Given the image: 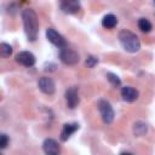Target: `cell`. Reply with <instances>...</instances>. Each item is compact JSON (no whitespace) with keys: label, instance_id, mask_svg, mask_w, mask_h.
Returning a JSON list of instances; mask_svg holds the SVG:
<instances>
[{"label":"cell","instance_id":"obj_1","mask_svg":"<svg viewBox=\"0 0 155 155\" xmlns=\"http://www.w3.org/2000/svg\"><path fill=\"white\" fill-rule=\"evenodd\" d=\"M22 19L24 25V31L29 41H35L39 33V21L38 16L31 8H25L22 12Z\"/></svg>","mask_w":155,"mask_h":155},{"label":"cell","instance_id":"obj_2","mask_svg":"<svg viewBox=\"0 0 155 155\" xmlns=\"http://www.w3.org/2000/svg\"><path fill=\"white\" fill-rule=\"evenodd\" d=\"M119 41H120L121 46L124 47V50L127 52L134 53V52H138L140 48V41H139L138 36L130 30L122 29L119 33Z\"/></svg>","mask_w":155,"mask_h":155},{"label":"cell","instance_id":"obj_3","mask_svg":"<svg viewBox=\"0 0 155 155\" xmlns=\"http://www.w3.org/2000/svg\"><path fill=\"white\" fill-rule=\"evenodd\" d=\"M98 110L101 113L102 120L104 124H111L114 120V110L109 102L102 99L98 102Z\"/></svg>","mask_w":155,"mask_h":155},{"label":"cell","instance_id":"obj_4","mask_svg":"<svg viewBox=\"0 0 155 155\" xmlns=\"http://www.w3.org/2000/svg\"><path fill=\"white\" fill-rule=\"evenodd\" d=\"M59 58L67 65H74V64L79 63V61H80L79 54L74 50L68 48L67 46L63 47V48H61V51H59Z\"/></svg>","mask_w":155,"mask_h":155},{"label":"cell","instance_id":"obj_5","mask_svg":"<svg viewBox=\"0 0 155 155\" xmlns=\"http://www.w3.org/2000/svg\"><path fill=\"white\" fill-rule=\"evenodd\" d=\"M46 38H47V40H48L51 44H53V45L57 46L58 48H63V47L67 46L65 39H64L57 30H54L53 28H47V29H46Z\"/></svg>","mask_w":155,"mask_h":155},{"label":"cell","instance_id":"obj_6","mask_svg":"<svg viewBox=\"0 0 155 155\" xmlns=\"http://www.w3.org/2000/svg\"><path fill=\"white\" fill-rule=\"evenodd\" d=\"M80 102L76 86H71L65 91V103L70 109H74Z\"/></svg>","mask_w":155,"mask_h":155},{"label":"cell","instance_id":"obj_7","mask_svg":"<svg viewBox=\"0 0 155 155\" xmlns=\"http://www.w3.org/2000/svg\"><path fill=\"white\" fill-rule=\"evenodd\" d=\"M42 149L46 155H59V153H61V147H59L58 142L52 138H47L44 140Z\"/></svg>","mask_w":155,"mask_h":155},{"label":"cell","instance_id":"obj_8","mask_svg":"<svg viewBox=\"0 0 155 155\" xmlns=\"http://www.w3.org/2000/svg\"><path fill=\"white\" fill-rule=\"evenodd\" d=\"M16 62L24 67H33L35 64V56L29 51H21L16 54Z\"/></svg>","mask_w":155,"mask_h":155},{"label":"cell","instance_id":"obj_9","mask_svg":"<svg viewBox=\"0 0 155 155\" xmlns=\"http://www.w3.org/2000/svg\"><path fill=\"white\" fill-rule=\"evenodd\" d=\"M38 86L39 88L41 90V92L46 93V94H53L54 90H56V85H54V81L48 78V76H42L39 79V82H38Z\"/></svg>","mask_w":155,"mask_h":155},{"label":"cell","instance_id":"obj_10","mask_svg":"<svg viewBox=\"0 0 155 155\" xmlns=\"http://www.w3.org/2000/svg\"><path fill=\"white\" fill-rule=\"evenodd\" d=\"M61 8H62L63 12L69 13V15H73V13L79 12V10H80V2L76 1V0H65V1H62L61 2Z\"/></svg>","mask_w":155,"mask_h":155},{"label":"cell","instance_id":"obj_11","mask_svg":"<svg viewBox=\"0 0 155 155\" xmlns=\"http://www.w3.org/2000/svg\"><path fill=\"white\" fill-rule=\"evenodd\" d=\"M138 96H139L138 91L131 86H125L121 88V97L126 102H134L138 99Z\"/></svg>","mask_w":155,"mask_h":155},{"label":"cell","instance_id":"obj_12","mask_svg":"<svg viewBox=\"0 0 155 155\" xmlns=\"http://www.w3.org/2000/svg\"><path fill=\"white\" fill-rule=\"evenodd\" d=\"M79 130V125L76 122H73V124H64L63 125V128H62V132H61V140L62 142H65L69 139V137Z\"/></svg>","mask_w":155,"mask_h":155},{"label":"cell","instance_id":"obj_13","mask_svg":"<svg viewBox=\"0 0 155 155\" xmlns=\"http://www.w3.org/2000/svg\"><path fill=\"white\" fill-rule=\"evenodd\" d=\"M116 24H117V18H116V16H114L111 13L105 15L102 19V25L107 29H113Z\"/></svg>","mask_w":155,"mask_h":155},{"label":"cell","instance_id":"obj_14","mask_svg":"<svg viewBox=\"0 0 155 155\" xmlns=\"http://www.w3.org/2000/svg\"><path fill=\"white\" fill-rule=\"evenodd\" d=\"M12 54V47L11 45L6 44V42H1L0 44V57L1 58H7Z\"/></svg>","mask_w":155,"mask_h":155},{"label":"cell","instance_id":"obj_15","mask_svg":"<svg viewBox=\"0 0 155 155\" xmlns=\"http://www.w3.org/2000/svg\"><path fill=\"white\" fill-rule=\"evenodd\" d=\"M138 28L143 33H149L153 27H151V23L149 22V19H147V18H139L138 19Z\"/></svg>","mask_w":155,"mask_h":155},{"label":"cell","instance_id":"obj_16","mask_svg":"<svg viewBox=\"0 0 155 155\" xmlns=\"http://www.w3.org/2000/svg\"><path fill=\"white\" fill-rule=\"evenodd\" d=\"M147 130H148V127H147V124H144V122H140V121L134 124V134H136V136H138V137L143 136V134L147 132Z\"/></svg>","mask_w":155,"mask_h":155},{"label":"cell","instance_id":"obj_17","mask_svg":"<svg viewBox=\"0 0 155 155\" xmlns=\"http://www.w3.org/2000/svg\"><path fill=\"white\" fill-rule=\"evenodd\" d=\"M107 79H108V81H109L113 86H115V87H117V86L121 85V80L119 79V76H117L116 74L108 73V74H107Z\"/></svg>","mask_w":155,"mask_h":155},{"label":"cell","instance_id":"obj_18","mask_svg":"<svg viewBox=\"0 0 155 155\" xmlns=\"http://www.w3.org/2000/svg\"><path fill=\"white\" fill-rule=\"evenodd\" d=\"M86 65L88 67V68H94L97 64H98V58L97 57H94V56H88L87 58H86Z\"/></svg>","mask_w":155,"mask_h":155},{"label":"cell","instance_id":"obj_19","mask_svg":"<svg viewBox=\"0 0 155 155\" xmlns=\"http://www.w3.org/2000/svg\"><path fill=\"white\" fill-rule=\"evenodd\" d=\"M8 144V137L5 133H0V149H5Z\"/></svg>","mask_w":155,"mask_h":155},{"label":"cell","instance_id":"obj_20","mask_svg":"<svg viewBox=\"0 0 155 155\" xmlns=\"http://www.w3.org/2000/svg\"><path fill=\"white\" fill-rule=\"evenodd\" d=\"M120 155H132L131 153H127V151H125V153H121Z\"/></svg>","mask_w":155,"mask_h":155},{"label":"cell","instance_id":"obj_21","mask_svg":"<svg viewBox=\"0 0 155 155\" xmlns=\"http://www.w3.org/2000/svg\"><path fill=\"white\" fill-rule=\"evenodd\" d=\"M0 155H1V153H0Z\"/></svg>","mask_w":155,"mask_h":155}]
</instances>
